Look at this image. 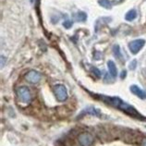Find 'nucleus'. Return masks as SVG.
<instances>
[{"label": "nucleus", "instance_id": "1", "mask_svg": "<svg viewBox=\"0 0 146 146\" xmlns=\"http://www.w3.org/2000/svg\"><path fill=\"white\" fill-rule=\"evenodd\" d=\"M98 97H99V99L103 100V101L106 102V104H108V105L116 107V108H117V109H120L121 111H123V112H125L128 115H129V116L135 117H138L140 116V114L138 113V111L134 108L132 106L127 104L126 102H124L120 98H118V97H107V96H105V95H103V94L98 95Z\"/></svg>", "mask_w": 146, "mask_h": 146}, {"label": "nucleus", "instance_id": "2", "mask_svg": "<svg viewBox=\"0 0 146 146\" xmlns=\"http://www.w3.org/2000/svg\"><path fill=\"white\" fill-rule=\"evenodd\" d=\"M17 96L18 99L20 101L24 104V105H29V104L32 102V94H31V92L27 87H20L17 89Z\"/></svg>", "mask_w": 146, "mask_h": 146}, {"label": "nucleus", "instance_id": "3", "mask_svg": "<svg viewBox=\"0 0 146 146\" xmlns=\"http://www.w3.org/2000/svg\"><path fill=\"white\" fill-rule=\"evenodd\" d=\"M54 93H55L56 97L59 102L66 101L68 98V91L66 87L62 84H57L54 87Z\"/></svg>", "mask_w": 146, "mask_h": 146}, {"label": "nucleus", "instance_id": "4", "mask_svg": "<svg viewBox=\"0 0 146 146\" xmlns=\"http://www.w3.org/2000/svg\"><path fill=\"white\" fill-rule=\"evenodd\" d=\"M144 44H145V41L143 39H137L130 42L129 44V48L130 50V52L135 55V54H138L141 51V49L144 46Z\"/></svg>", "mask_w": 146, "mask_h": 146}, {"label": "nucleus", "instance_id": "5", "mask_svg": "<svg viewBox=\"0 0 146 146\" xmlns=\"http://www.w3.org/2000/svg\"><path fill=\"white\" fill-rule=\"evenodd\" d=\"M79 141L82 146H92L94 143V137L90 133L84 132L79 135Z\"/></svg>", "mask_w": 146, "mask_h": 146}, {"label": "nucleus", "instance_id": "6", "mask_svg": "<svg viewBox=\"0 0 146 146\" xmlns=\"http://www.w3.org/2000/svg\"><path fill=\"white\" fill-rule=\"evenodd\" d=\"M25 80H27V82H29L30 83L36 84V83H38L40 82L41 74L39 72L35 71V70H30L25 75Z\"/></svg>", "mask_w": 146, "mask_h": 146}, {"label": "nucleus", "instance_id": "7", "mask_svg": "<svg viewBox=\"0 0 146 146\" xmlns=\"http://www.w3.org/2000/svg\"><path fill=\"white\" fill-rule=\"evenodd\" d=\"M130 92H131L134 95H136V96H138L141 99H143V100L146 99V92H144L143 90H141L139 86L131 85V86H130Z\"/></svg>", "mask_w": 146, "mask_h": 146}, {"label": "nucleus", "instance_id": "8", "mask_svg": "<svg viewBox=\"0 0 146 146\" xmlns=\"http://www.w3.org/2000/svg\"><path fill=\"white\" fill-rule=\"evenodd\" d=\"M107 67H108V70H109V73L111 74L112 77H117V67L115 63L113 62L112 60H109L107 62Z\"/></svg>", "mask_w": 146, "mask_h": 146}, {"label": "nucleus", "instance_id": "9", "mask_svg": "<svg viewBox=\"0 0 146 146\" xmlns=\"http://www.w3.org/2000/svg\"><path fill=\"white\" fill-rule=\"evenodd\" d=\"M136 17H137V12H136V10H135V9H131V10H129V12L126 14L125 19H126L127 21H131L134 20V19H136Z\"/></svg>", "mask_w": 146, "mask_h": 146}, {"label": "nucleus", "instance_id": "10", "mask_svg": "<svg viewBox=\"0 0 146 146\" xmlns=\"http://www.w3.org/2000/svg\"><path fill=\"white\" fill-rule=\"evenodd\" d=\"M83 113L93 115V116H100V114H99V112H98V110H97V109H95L94 107H93V106H90V107H88V108L84 109Z\"/></svg>", "mask_w": 146, "mask_h": 146}, {"label": "nucleus", "instance_id": "11", "mask_svg": "<svg viewBox=\"0 0 146 146\" xmlns=\"http://www.w3.org/2000/svg\"><path fill=\"white\" fill-rule=\"evenodd\" d=\"M76 19L78 20L79 21H86V19H87V15L86 13H84V12H78L76 15Z\"/></svg>", "mask_w": 146, "mask_h": 146}, {"label": "nucleus", "instance_id": "12", "mask_svg": "<svg viewBox=\"0 0 146 146\" xmlns=\"http://www.w3.org/2000/svg\"><path fill=\"white\" fill-rule=\"evenodd\" d=\"M98 3L102 7H105V9H110L111 7V3H110L109 0H99Z\"/></svg>", "mask_w": 146, "mask_h": 146}, {"label": "nucleus", "instance_id": "13", "mask_svg": "<svg viewBox=\"0 0 146 146\" xmlns=\"http://www.w3.org/2000/svg\"><path fill=\"white\" fill-rule=\"evenodd\" d=\"M113 51H114V55L116 56H117V57H120V56H121L120 50H119V46H118V45H114Z\"/></svg>", "mask_w": 146, "mask_h": 146}, {"label": "nucleus", "instance_id": "14", "mask_svg": "<svg viewBox=\"0 0 146 146\" xmlns=\"http://www.w3.org/2000/svg\"><path fill=\"white\" fill-rule=\"evenodd\" d=\"M73 25V21H65L64 22H63V26L65 27L66 29H70V28H71V26Z\"/></svg>", "mask_w": 146, "mask_h": 146}, {"label": "nucleus", "instance_id": "15", "mask_svg": "<svg viewBox=\"0 0 146 146\" xmlns=\"http://www.w3.org/2000/svg\"><path fill=\"white\" fill-rule=\"evenodd\" d=\"M92 70H93V72L94 73V75L96 76L97 78H100V77H101V72H100V70H98V68H92Z\"/></svg>", "mask_w": 146, "mask_h": 146}, {"label": "nucleus", "instance_id": "16", "mask_svg": "<svg viewBox=\"0 0 146 146\" xmlns=\"http://www.w3.org/2000/svg\"><path fill=\"white\" fill-rule=\"evenodd\" d=\"M136 64H137V61H136V60L131 61V62L129 63V70H135V68H136Z\"/></svg>", "mask_w": 146, "mask_h": 146}, {"label": "nucleus", "instance_id": "17", "mask_svg": "<svg viewBox=\"0 0 146 146\" xmlns=\"http://www.w3.org/2000/svg\"><path fill=\"white\" fill-rule=\"evenodd\" d=\"M126 77V70H124V71H122L121 72V76H120V78L121 79H124Z\"/></svg>", "mask_w": 146, "mask_h": 146}, {"label": "nucleus", "instance_id": "18", "mask_svg": "<svg viewBox=\"0 0 146 146\" xmlns=\"http://www.w3.org/2000/svg\"><path fill=\"white\" fill-rule=\"evenodd\" d=\"M141 146H146V139L143 140V141H141Z\"/></svg>", "mask_w": 146, "mask_h": 146}]
</instances>
